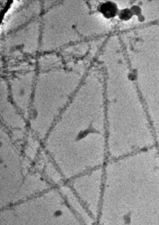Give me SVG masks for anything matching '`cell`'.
<instances>
[{
    "mask_svg": "<svg viewBox=\"0 0 159 225\" xmlns=\"http://www.w3.org/2000/svg\"><path fill=\"white\" fill-rule=\"evenodd\" d=\"M100 11L106 17L111 18L115 16L117 12V8L112 2L104 3L100 7Z\"/></svg>",
    "mask_w": 159,
    "mask_h": 225,
    "instance_id": "6da1fadb",
    "label": "cell"
},
{
    "mask_svg": "<svg viewBox=\"0 0 159 225\" xmlns=\"http://www.w3.org/2000/svg\"><path fill=\"white\" fill-rule=\"evenodd\" d=\"M131 13L128 10H125V11H122L121 13V15L122 16V18L126 19L127 18L130 17Z\"/></svg>",
    "mask_w": 159,
    "mask_h": 225,
    "instance_id": "7a4b0ae2",
    "label": "cell"
}]
</instances>
